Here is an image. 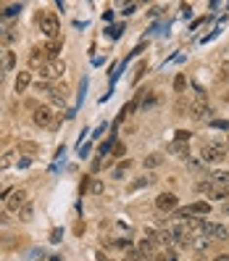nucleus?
Masks as SVG:
<instances>
[{
  "label": "nucleus",
  "mask_w": 229,
  "mask_h": 261,
  "mask_svg": "<svg viewBox=\"0 0 229 261\" xmlns=\"http://www.w3.org/2000/svg\"><path fill=\"white\" fill-rule=\"evenodd\" d=\"M116 248H132V243L129 240H116Z\"/></svg>",
  "instance_id": "nucleus-36"
},
{
  "label": "nucleus",
  "mask_w": 229,
  "mask_h": 261,
  "mask_svg": "<svg viewBox=\"0 0 229 261\" xmlns=\"http://www.w3.org/2000/svg\"><path fill=\"white\" fill-rule=\"evenodd\" d=\"M142 164H145V169H158L163 164V156L161 153H150V156H145V161H142Z\"/></svg>",
  "instance_id": "nucleus-16"
},
{
  "label": "nucleus",
  "mask_w": 229,
  "mask_h": 261,
  "mask_svg": "<svg viewBox=\"0 0 229 261\" xmlns=\"http://www.w3.org/2000/svg\"><path fill=\"white\" fill-rule=\"evenodd\" d=\"M29 84H32V71H19V74H16V82H14L16 95L27 93V90H29Z\"/></svg>",
  "instance_id": "nucleus-11"
},
{
  "label": "nucleus",
  "mask_w": 229,
  "mask_h": 261,
  "mask_svg": "<svg viewBox=\"0 0 229 261\" xmlns=\"http://www.w3.org/2000/svg\"><path fill=\"white\" fill-rule=\"evenodd\" d=\"M224 103H229V93H224Z\"/></svg>",
  "instance_id": "nucleus-41"
},
{
  "label": "nucleus",
  "mask_w": 229,
  "mask_h": 261,
  "mask_svg": "<svg viewBox=\"0 0 229 261\" xmlns=\"http://www.w3.org/2000/svg\"><path fill=\"white\" fill-rule=\"evenodd\" d=\"M227 151H229V135H227Z\"/></svg>",
  "instance_id": "nucleus-42"
},
{
  "label": "nucleus",
  "mask_w": 229,
  "mask_h": 261,
  "mask_svg": "<svg viewBox=\"0 0 229 261\" xmlns=\"http://www.w3.org/2000/svg\"><path fill=\"white\" fill-rule=\"evenodd\" d=\"M211 187H213V180H206V182H198V185H195V190L203 193V195H208V193H211Z\"/></svg>",
  "instance_id": "nucleus-24"
},
{
  "label": "nucleus",
  "mask_w": 229,
  "mask_h": 261,
  "mask_svg": "<svg viewBox=\"0 0 229 261\" xmlns=\"http://www.w3.org/2000/svg\"><path fill=\"white\" fill-rule=\"evenodd\" d=\"M208 180H213L216 185H229V172H211Z\"/></svg>",
  "instance_id": "nucleus-18"
},
{
  "label": "nucleus",
  "mask_w": 229,
  "mask_h": 261,
  "mask_svg": "<svg viewBox=\"0 0 229 261\" xmlns=\"http://www.w3.org/2000/svg\"><path fill=\"white\" fill-rule=\"evenodd\" d=\"M185 87H187L185 74H176V77H174V90H176V93H185Z\"/></svg>",
  "instance_id": "nucleus-22"
},
{
  "label": "nucleus",
  "mask_w": 229,
  "mask_h": 261,
  "mask_svg": "<svg viewBox=\"0 0 229 261\" xmlns=\"http://www.w3.org/2000/svg\"><path fill=\"white\" fill-rule=\"evenodd\" d=\"M176 206H179V198H176L174 193H161L158 198H155V208H158L161 214H172V211H176Z\"/></svg>",
  "instance_id": "nucleus-6"
},
{
  "label": "nucleus",
  "mask_w": 229,
  "mask_h": 261,
  "mask_svg": "<svg viewBox=\"0 0 229 261\" xmlns=\"http://www.w3.org/2000/svg\"><path fill=\"white\" fill-rule=\"evenodd\" d=\"M45 63H48L45 50H42V48H35V50H32V56H29V66L37 69V66H45Z\"/></svg>",
  "instance_id": "nucleus-14"
},
{
  "label": "nucleus",
  "mask_w": 229,
  "mask_h": 261,
  "mask_svg": "<svg viewBox=\"0 0 229 261\" xmlns=\"http://www.w3.org/2000/svg\"><path fill=\"white\" fill-rule=\"evenodd\" d=\"M134 11H137V3H127V5H124V11H121V14H124V16H132Z\"/></svg>",
  "instance_id": "nucleus-34"
},
{
  "label": "nucleus",
  "mask_w": 229,
  "mask_h": 261,
  "mask_svg": "<svg viewBox=\"0 0 229 261\" xmlns=\"http://www.w3.org/2000/svg\"><path fill=\"white\" fill-rule=\"evenodd\" d=\"M11 161H14V151H8V153L0 156V172H3V169H8V166H11Z\"/></svg>",
  "instance_id": "nucleus-26"
},
{
  "label": "nucleus",
  "mask_w": 229,
  "mask_h": 261,
  "mask_svg": "<svg viewBox=\"0 0 229 261\" xmlns=\"http://www.w3.org/2000/svg\"><path fill=\"white\" fill-rule=\"evenodd\" d=\"M200 159H203V164H221L227 159V142L208 140L200 151Z\"/></svg>",
  "instance_id": "nucleus-1"
},
{
  "label": "nucleus",
  "mask_w": 229,
  "mask_h": 261,
  "mask_svg": "<svg viewBox=\"0 0 229 261\" xmlns=\"http://www.w3.org/2000/svg\"><path fill=\"white\" fill-rule=\"evenodd\" d=\"M208 198H211V201H229V185H216V182H213Z\"/></svg>",
  "instance_id": "nucleus-13"
},
{
  "label": "nucleus",
  "mask_w": 229,
  "mask_h": 261,
  "mask_svg": "<svg viewBox=\"0 0 229 261\" xmlns=\"http://www.w3.org/2000/svg\"><path fill=\"white\" fill-rule=\"evenodd\" d=\"M200 235H206L208 240H227L229 238V230L224 224H216V221H206V219H200Z\"/></svg>",
  "instance_id": "nucleus-3"
},
{
  "label": "nucleus",
  "mask_w": 229,
  "mask_h": 261,
  "mask_svg": "<svg viewBox=\"0 0 229 261\" xmlns=\"http://www.w3.org/2000/svg\"><path fill=\"white\" fill-rule=\"evenodd\" d=\"M14 66H16V53H14V50H5V56H3V69L11 71Z\"/></svg>",
  "instance_id": "nucleus-19"
},
{
  "label": "nucleus",
  "mask_w": 229,
  "mask_h": 261,
  "mask_svg": "<svg viewBox=\"0 0 229 261\" xmlns=\"http://www.w3.org/2000/svg\"><path fill=\"white\" fill-rule=\"evenodd\" d=\"M90 190H93L95 195H100L103 190H106V185H103V182H100V180H95V182H93V185H90Z\"/></svg>",
  "instance_id": "nucleus-27"
},
{
  "label": "nucleus",
  "mask_w": 229,
  "mask_h": 261,
  "mask_svg": "<svg viewBox=\"0 0 229 261\" xmlns=\"http://www.w3.org/2000/svg\"><path fill=\"white\" fill-rule=\"evenodd\" d=\"M155 240H158V235H155V232H150V230H148L145 235H142V240L137 243V248H140V253H142V256H153V253H155V245H158Z\"/></svg>",
  "instance_id": "nucleus-8"
},
{
  "label": "nucleus",
  "mask_w": 229,
  "mask_h": 261,
  "mask_svg": "<svg viewBox=\"0 0 229 261\" xmlns=\"http://www.w3.org/2000/svg\"><path fill=\"white\" fill-rule=\"evenodd\" d=\"M3 14H5V16H16V14H21V5H8Z\"/></svg>",
  "instance_id": "nucleus-32"
},
{
  "label": "nucleus",
  "mask_w": 229,
  "mask_h": 261,
  "mask_svg": "<svg viewBox=\"0 0 229 261\" xmlns=\"http://www.w3.org/2000/svg\"><path fill=\"white\" fill-rule=\"evenodd\" d=\"M221 74H224V77H229V61H224V63H221Z\"/></svg>",
  "instance_id": "nucleus-37"
},
{
  "label": "nucleus",
  "mask_w": 229,
  "mask_h": 261,
  "mask_svg": "<svg viewBox=\"0 0 229 261\" xmlns=\"http://www.w3.org/2000/svg\"><path fill=\"white\" fill-rule=\"evenodd\" d=\"M40 32H42L45 37H50V40L61 37V21H58V16L53 14V11L42 14V19H40Z\"/></svg>",
  "instance_id": "nucleus-2"
},
{
  "label": "nucleus",
  "mask_w": 229,
  "mask_h": 261,
  "mask_svg": "<svg viewBox=\"0 0 229 261\" xmlns=\"http://www.w3.org/2000/svg\"><path fill=\"white\" fill-rule=\"evenodd\" d=\"M90 185H93V182H90V177H82V185H79V193H87V190H90Z\"/></svg>",
  "instance_id": "nucleus-35"
},
{
  "label": "nucleus",
  "mask_w": 229,
  "mask_h": 261,
  "mask_svg": "<svg viewBox=\"0 0 229 261\" xmlns=\"http://www.w3.org/2000/svg\"><path fill=\"white\" fill-rule=\"evenodd\" d=\"M3 82H5V77H3V74H0V87H3Z\"/></svg>",
  "instance_id": "nucleus-40"
},
{
  "label": "nucleus",
  "mask_w": 229,
  "mask_h": 261,
  "mask_svg": "<svg viewBox=\"0 0 229 261\" xmlns=\"http://www.w3.org/2000/svg\"><path fill=\"white\" fill-rule=\"evenodd\" d=\"M63 74H66V63L58 58V61H48V63H45L40 77H45V80H61Z\"/></svg>",
  "instance_id": "nucleus-7"
},
{
  "label": "nucleus",
  "mask_w": 229,
  "mask_h": 261,
  "mask_svg": "<svg viewBox=\"0 0 229 261\" xmlns=\"http://www.w3.org/2000/svg\"><path fill=\"white\" fill-rule=\"evenodd\" d=\"M32 217H35V206H32V201H29V203L19 211V221H32Z\"/></svg>",
  "instance_id": "nucleus-17"
},
{
  "label": "nucleus",
  "mask_w": 229,
  "mask_h": 261,
  "mask_svg": "<svg viewBox=\"0 0 229 261\" xmlns=\"http://www.w3.org/2000/svg\"><path fill=\"white\" fill-rule=\"evenodd\" d=\"M155 182V177H150V174H145V177H140L137 182H132L129 185V193H137V190H142V187H150Z\"/></svg>",
  "instance_id": "nucleus-15"
},
{
  "label": "nucleus",
  "mask_w": 229,
  "mask_h": 261,
  "mask_svg": "<svg viewBox=\"0 0 229 261\" xmlns=\"http://www.w3.org/2000/svg\"><path fill=\"white\" fill-rule=\"evenodd\" d=\"M211 127H216V129H227V132H229V121H221V119H213Z\"/></svg>",
  "instance_id": "nucleus-33"
},
{
  "label": "nucleus",
  "mask_w": 229,
  "mask_h": 261,
  "mask_svg": "<svg viewBox=\"0 0 229 261\" xmlns=\"http://www.w3.org/2000/svg\"><path fill=\"white\" fill-rule=\"evenodd\" d=\"M190 138H192V132H185V129L176 132V142H190Z\"/></svg>",
  "instance_id": "nucleus-28"
},
{
  "label": "nucleus",
  "mask_w": 229,
  "mask_h": 261,
  "mask_svg": "<svg viewBox=\"0 0 229 261\" xmlns=\"http://www.w3.org/2000/svg\"><path fill=\"white\" fill-rule=\"evenodd\" d=\"M158 243H163V245H172V243H174V235H172V230H163V232H158Z\"/></svg>",
  "instance_id": "nucleus-25"
},
{
  "label": "nucleus",
  "mask_w": 229,
  "mask_h": 261,
  "mask_svg": "<svg viewBox=\"0 0 229 261\" xmlns=\"http://www.w3.org/2000/svg\"><path fill=\"white\" fill-rule=\"evenodd\" d=\"M211 201H195V203H190L185 211L190 214V217H206V214H211Z\"/></svg>",
  "instance_id": "nucleus-10"
},
{
  "label": "nucleus",
  "mask_w": 229,
  "mask_h": 261,
  "mask_svg": "<svg viewBox=\"0 0 229 261\" xmlns=\"http://www.w3.org/2000/svg\"><path fill=\"white\" fill-rule=\"evenodd\" d=\"M53 108L50 106H35L32 111V121H35V127H42V129H50V124H53Z\"/></svg>",
  "instance_id": "nucleus-5"
},
{
  "label": "nucleus",
  "mask_w": 229,
  "mask_h": 261,
  "mask_svg": "<svg viewBox=\"0 0 229 261\" xmlns=\"http://www.w3.org/2000/svg\"><path fill=\"white\" fill-rule=\"evenodd\" d=\"M129 166H132V161H121V164L114 169V177H116V180H121V177H124V172H127Z\"/></svg>",
  "instance_id": "nucleus-23"
},
{
  "label": "nucleus",
  "mask_w": 229,
  "mask_h": 261,
  "mask_svg": "<svg viewBox=\"0 0 229 261\" xmlns=\"http://www.w3.org/2000/svg\"><path fill=\"white\" fill-rule=\"evenodd\" d=\"M187 166H192V169H200V166H206V164H203V159H190V156H187Z\"/></svg>",
  "instance_id": "nucleus-31"
},
{
  "label": "nucleus",
  "mask_w": 229,
  "mask_h": 261,
  "mask_svg": "<svg viewBox=\"0 0 229 261\" xmlns=\"http://www.w3.org/2000/svg\"><path fill=\"white\" fill-rule=\"evenodd\" d=\"M124 153H127V148H124V142H116V145H114V159H121Z\"/></svg>",
  "instance_id": "nucleus-29"
},
{
  "label": "nucleus",
  "mask_w": 229,
  "mask_h": 261,
  "mask_svg": "<svg viewBox=\"0 0 229 261\" xmlns=\"http://www.w3.org/2000/svg\"><path fill=\"white\" fill-rule=\"evenodd\" d=\"M208 245H211V240H208L206 235H203V238H198V240H195V243H192V248H195V251H198V253H203V251H206Z\"/></svg>",
  "instance_id": "nucleus-21"
},
{
  "label": "nucleus",
  "mask_w": 229,
  "mask_h": 261,
  "mask_svg": "<svg viewBox=\"0 0 229 261\" xmlns=\"http://www.w3.org/2000/svg\"><path fill=\"white\" fill-rule=\"evenodd\" d=\"M11 217H14V214H11V211H0V227L11 224Z\"/></svg>",
  "instance_id": "nucleus-30"
},
{
  "label": "nucleus",
  "mask_w": 229,
  "mask_h": 261,
  "mask_svg": "<svg viewBox=\"0 0 229 261\" xmlns=\"http://www.w3.org/2000/svg\"><path fill=\"white\" fill-rule=\"evenodd\" d=\"M137 106H140V103H137V98H134V100H129V103H127V106H124V108H121L119 119H124V116H129V114H134V111H137Z\"/></svg>",
  "instance_id": "nucleus-20"
},
{
  "label": "nucleus",
  "mask_w": 229,
  "mask_h": 261,
  "mask_svg": "<svg viewBox=\"0 0 229 261\" xmlns=\"http://www.w3.org/2000/svg\"><path fill=\"white\" fill-rule=\"evenodd\" d=\"M221 211H224V214H229V203H224V206H221Z\"/></svg>",
  "instance_id": "nucleus-39"
},
{
  "label": "nucleus",
  "mask_w": 229,
  "mask_h": 261,
  "mask_svg": "<svg viewBox=\"0 0 229 261\" xmlns=\"http://www.w3.org/2000/svg\"><path fill=\"white\" fill-rule=\"evenodd\" d=\"M190 114H192V119H211L213 116V108L206 106V103H198V106H190Z\"/></svg>",
  "instance_id": "nucleus-12"
},
{
  "label": "nucleus",
  "mask_w": 229,
  "mask_h": 261,
  "mask_svg": "<svg viewBox=\"0 0 229 261\" xmlns=\"http://www.w3.org/2000/svg\"><path fill=\"white\" fill-rule=\"evenodd\" d=\"M29 203V193L24 190V187H19V190H14L8 195V201H5V211H11V214H19L24 206Z\"/></svg>",
  "instance_id": "nucleus-4"
},
{
  "label": "nucleus",
  "mask_w": 229,
  "mask_h": 261,
  "mask_svg": "<svg viewBox=\"0 0 229 261\" xmlns=\"http://www.w3.org/2000/svg\"><path fill=\"white\" fill-rule=\"evenodd\" d=\"M42 50H45V56H48L50 61H58V56H61V50H63V37H56V40L45 42Z\"/></svg>",
  "instance_id": "nucleus-9"
},
{
  "label": "nucleus",
  "mask_w": 229,
  "mask_h": 261,
  "mask_svg": "<svg viewBox=\"0 0 229 261\" xmlns=\"http://www.w3.org/2000/svg\"><path fill=\"white\" fill-rule=\"evenodd\" d=\"M213 261H229V253H221V256H216Z\"/></svg>",
  "instance_id": "nucleus-38"
}]
</instances>
